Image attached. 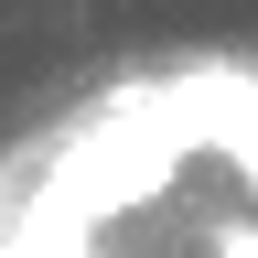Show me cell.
Returning <instances> with one entry per match:
<instances>
[{
  "mask_svg": "<svg viewBox=\"0 0 258 258\" xmlns=\"http://www.w3.org/2000/svg\"><path fill=\"white\" fill-rule=\"evenodd\" d=\"M0 258H258V64H151L11 140Z\"/></svg>",
  "mask_w": 258,
  "mask_h": 258,
  "instance_id": "1",
  "label": "cell"
}]
</instances>
